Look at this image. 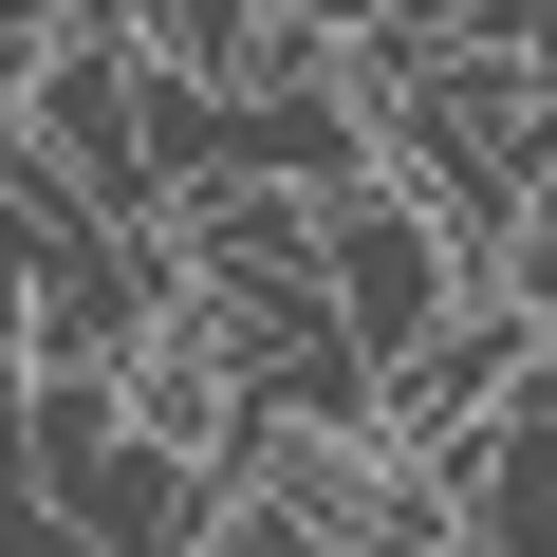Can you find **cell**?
I'll return each mask as SVG.
<instances>
[{"mask_svg":"<svg viewBox=\"0 0 557 557\" xmlns=\"http://www.w3.org/2000/svg\"><path fill=\"white\" fill-rule=\"evenodd\" d=\"M428 465H446V502H465L483 557H557V409H483V428H446Z\"/></svg>","mask_w":557,"mask_h":557,"instance_id":"obj_4","label":"cell"},{"mask_svg":"<svg viewBox=\"0 0 557 557\" xmlns=\"http://www.w3.org/2000/svg\"><path fill=\"white\" fill-rule=\"evenodd\" d=\"M317 278H335V317H354V354L372 372H409L446 317H465V223L409 186V168H354V186H317Z\"/></svg>","mask_w":557,"mask_h":557,"instance_id":"obj_1","label":"cell"},{"mask_svg":"<svg viewBox=\"0 0 557 557\" xmlns=\"http://www.w3.org/2000/svg\"><path fill=\"white\" fill-rule=\"evenodd\" d=\"M20 112H38V149H57L112 223H168V186H149V38H94V20H75Z\"/></svg>","mask_w":557,"mask_h":557,"instance_id":"obj_2","label":"cell"},{"mask_svg":"<svg viewBox=\"0 0 557 557\" xmlns=\"http://www.w3.org/2000/svg\"><path fill=\"white\" fill-rule=\"evenodd\" d=\"M57 502H75V539H94V557H205L242 483H223L205 446H168V428H112V465H75Z\"/></svg>","mask_w":557,"mask_h":557,"instance_id":"obj_3","label":"cell"},{"mask_svg":"<svg viewBox=\"0 0 557 557\" xmlns=\"http://www.w3.org/2000/svg\"><path fill=\"white\" fill-rule=\"evenodd\" d=\"M168 223H186L205 278H317V186H278V168H223V186H186Z\"/></svg>","mask_w":557,"mask_h":557,"instance_id":"obj_5","label":"cell"}]
</instances>
